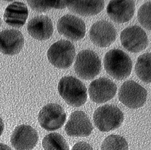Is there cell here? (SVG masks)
Wrapping results in <instances>:
<instances>
[{
  "instance_id": "cell-1",
  "label": "cell",
  "mask_w": 151,
  "mask_h": 150,
  "mask_svg": "<svg viewBox=\"0 0 151 150\" xmlns=\"http://www.w3.org/2000/svg\"><path fill=\"white\" fill-rule=\"evenodd\" d=\"M104 63L106 72L117 80L126 79L131 73V59L127 54L121 50L114 49L106 52Z\"/></svg>"
},
{
  "instance_id": "cell-21",
  "label": "cell",
  "mask_w": 151,
  "mask_h": 150,
  "mask_svg": "<svg viewBox=\"0 0 151 150\" xmlns=\"http://www.w3.org/2000/svg\"><path fill=\"white\" fill-rule=\"evenodd\" d=\"M28 4L33 10L44 12L54 8L63 9L67 6V1H28Z\"/></svg>"
},
{
  "instance_id": "cell-2",
  "label": "cell",
  "mask_w": 151,
  "mask_h": 150,
  "mask_svg": "<svg viewBox=\"0 0 151 150\" xmlns=\"http://www.w3.org/2000/svg\"><path fill=\"white\" fill-rule=\"evenodd\" d=\"M60 95L70 106L78 107L86 103L87 98V89L83 82L75 77H63L58 85Z\"/></svg>"
},
{
  "instance_id": "cell-7",
  "label": "cell",
  "mask_w": 151,
  "mask_h": 150,
  "mask_svg": "<svg viewBox=\"0 0 151 150\" xmlns=\"http://www.w3.org/2000/svg\"><path fill=\"white\" fill-rule=\"evenodd\" d=\"M67 116L64 109L56 103H49L40 111L38 120L39 123L44 129L54 131L64 125Z\"/></svg>"
},
{
  "instance_id": "cell-26",
  "label": "cell",
  "mask_w": 151,
  "mask_h": 150,
  "mask_svg": "<svg viewBox=\"0 0 151 150\" xmlns=\"http://www.w3.org/2000/svg\"><path fill=\"white\" fill-rule=\"evenodd\" d=\"M4 128V125L2 119L0 117V136L2 135L3 132Z\"/></svg>"
},
{
  "instance_id": "cell-9",
  "label": "cell",
  "mask_w": 151,
  "mask_h": 150,
  "mask_svg": "<svg viewBox=\"0 0 151 150\" xmlns=\"http://www.w3.org/2000/svg\"><path fill=\"white\" fill-rule=\"evenodd\" d=\"M57 27L60 34L73 41L81 39L86 34V26L84 21L72 15H65L59 19Z\"/></svg>"
},
{
  "instance_id": "cell-17",
  "label": "cell",
  "mask_w": 151,
  "mask_h": 150,
  "mask_svg": "<svg viewBox=\"0 0 151 150\" xmlns=\"http://www.w3.org/2000/svg\"><path fill=\"white\" fill-rule=\"evenodd\" d=\"M28 15L26 5L22 2H15L6 7L4 19L8 25L13 27L20 28L25 24Z\"/></svg>"
},
{
  "instance_id": "cell-15",
  "label": "cell",
  "mask_w": 151,
  "mask_h": 150,
  "mask_svg": "<svg viewBox=\"0 0 151 150\" xmlns=\"http://www.w3.org/2000/svg\"><path fill=\"white\" fill-rule=\"evenodd\" d=\"M24 44V36L20 31L11 29L0 32V51L2 53L17 55L21 51Z\"/></svg>"
},
{
  "instance_id": "cell-10",
  "label": "cell",
  "mask_w": 151,
  "mask_h": 150,
  "mask_svg": "<svg viewBox=\"0 0 151 150\" xmlns=\"http://www.w3.org/2000/svg\"><path fill=\"white\" fill-rule=\"evenodd\" d=\"M90 40L96 46L105 48L115 42L117 32L114 26L109 22L101 20L92 26L89 32Z\"/></svg>"
},
{
  "instance_id": "cell-23",
  "label": "cell",
  "mask_w": 151,
  "mask_h": 150,
  "mask_svg": "<svg viewBox=\"0 0 151 150\" xmlns=\"http://www.w3.org/2000/svg\"><path fill=\"white\" fill-rule=\"evenodd\" d=\"M137 19L140 24L147 30L151 29V1L145 3L137 12Z\"/></svg>"
},
{
  "instance_id": "cell-24",
  "label": "cell",
  "mask_w": 151,
  "mask_h": 150,
  "mask_svg": "<svg viewBox=\"0 0 151 150\" xmlns=\"http://www.w3.org/2000/svg\"><path fill=\"white\" fill-rule=\"evenodd\" d=\"M71 150H93L89 144L85 141L78 142L75 144Z\"/></svg>"
},
{
  "instance_id": "cell-16",
  "label": "cell",
  "mask_w": 151,
  "mask_h": 150,
  "mask_svg": "<svg viewBox=\"0 0 151 150\" xmlns=\"http://www.w3.org/2000/svg\"><path fill=\"white\" fill-rule=\"evenodd\" d=\"M53 26L51 19L48 16H36L29 22L27 25L28 33L38 40L48 39L52 36Z\"/></svg>"
},
{
  "instance_id": "cell-12",
  "label": "cell",
  "mask_w": 151,
  "mask_h": 150,
  "mask_svg": "<svg viewBox=\"0 0 151 150\" xmlns=\"http://www.w3.org/2000/svg\"><path fill=\"white\" fill-rule=\"evenodd\" d=\"M93 129L88 116L82 111H76L71 113L65 128L67 135L73 137L89 136Z\"/></svg>"
},
{
  "instance_id": "cell-6",
  "label": "cell",
  "mask_w": 151,
  "mask_h": 150,
  "mask_svg": "<svg viewBox=\"0 0 151 150\" xmlns=\"http://www.w3.org/2000/svg\"><path fill=\"white\" fill-rule=\"evenodd\" d=\"M147 92L142 86L133 80L125 82L118 93L119 101L131 109L139 108L146 102Z\"/></svg>"
},
{
  "instance_id": "cell-25",
  "label": "cell",
  "mask_w": 151,
  "mask_h": 150,
  "mask_svg": "<svg viewBox=\"0 0 151 150\" xmlns=\"http://www.w3.org/2000/svg\"><path fill=\"white\" fill-rule=\"evenodd\" d=\"M0 150H12L10 147L9 146L3 144V143H0Z\"/></svg>"
},
{
  "instance_id": "cell-8",
  "label": "cell",
  "mask_w": 151,
  "mask_h": 150,
  "mask_svg": "<svg viewBox=\"0 0 151 150\" xmlns=\"http://www.w3.org/2000/svg\"><path fill=\"white\" fill-rule=\"evenodd\" d=\"M120 37L122 46L129 52L134 53L144 50L149 43L145 31L137 26L125 28L121 32Z\"/></svg>"
},
{
  "instance_id": "cell-19",
  "label": "cell",
  "mask_w": 151,
  "mask_h": 150,
  "mask_svg": "<svg viewBox=\"0 0 151 150\" xmlns=\"http://www.w3.org/2000/svg\"><path fill=\"white\" fill-rule=\"evenodd\" d=\"M135 72L144 83L151 82V53H146L139 57L135 65Z\"/></svg>"
},
{
  "instance_id": "cell-13",
  "label": "cell",
  "mask_w": 151,
  "mask_h": 150,
  "mask_svg": "<svg viewBox=\"0 0 151 150\" xmlns=\"http://www.w3.org/2000/svg\"><path fill=\"white\" fill-rule=\"evenodd\" d=\"M38 140L37 132L32 126L22 125L16 127L11 138L12 146L17 150H31Z\"/></svg>"
},
{
  "instance_id": "cell-22",
  "label": "cell",
  "mask_w": 151,
  "mask_h": 150,
  "mask_svg": "<svg viewBox=\"0 0 151 150\" xmlns=\"http://www.w3.org/2000/svg\"><path fill=\"white\" fill-rule=\"evenodd\" d=\"M101 149V150H128L129 145L123 136L113 134L104 140Z\"/></svg>"
},
{
  "instance_id": "cell-5",
  "label": "cell",
  "mask_w": 151,
  "mask_h": 150,
  "mask_svg": "<svg viewBox=\"0 0 151 150\" xmlns=\"http://www.w3.org/2000/svg\"><path fill=\"white\" fill-rule=\"evenodd\" d=\"M76 55L75 47L70 41L59 40L52 44L47 52L50 63L60 69H67L73 62Z\"/></svg>"
},
{
  "instance_id": "cell-11",
  "label": "cell",
  "mask_w": 151,
  "mask_h": 150,
  "mask_svg": "<svg viewBox=\"0 0 151 150\" xmlns=\"http://www.w3.org/2000/svg\"><path fill=\"white\" fill-rule=\"evenodd\" d=\"M117 88L111 80L101 78L90 84L88 90L90 99L97 103H102L112 99L117 92Z\"/></svg>"
},
{
  "instance_id": "cell-18",
  "label": "cell",
  "mask_w": 151,
  "mask_h": 150,
  "mask_svg": "<svg viewBox=\"0 0 151 150\" xmlns=\"http://www.w3.org/2000/svg\"><path fill=\"white\" fill-rule=\"evenodd\" d=\"M104 1H67V6L71 11L81 16L95 15L104 7Z\"/></svg>"
},
{
  "instance_id": "cell-3",
  "label": "cell",
  "mask_w": 151,
  "mask_h": 150,
  "mask_svg": "<svg viewBox=\"0 0 151 150\" xmlns=\"http://www.w3.org/2000/svg\"><path fill=\"white\" fill-rule=\"evenodd\" d=\"M96 127L102 132H108L118 128L124 120V116L118 107L106 105L98 108L93 115Z\"/></svg>"
},
{
  "instance_id": "cell-20",
  "label": "cell",
  "mask_w": 151,
  "mask_h": 150,
  "mask_svg": "<svg viewBox=\"0 0 151 150\" xmlns=\"http://www.w3.org/2000/svg\"><path fill=\"white\" fill-rule=\"evenodd\" d=\"M42 145L45 150H69L68 143L62 135L54 132L43 139Z\"/></svg>"
},
{
  "instance_id": "cell-4",
  "label": "cell",
  "mask_w": 151,
  "mask_h": 150,
  "mask_svg": "<svg viewBox=\"0 0 151 150\" xmlns=\"http://www.w3.org/2000/svg\"><path fill=\"white\" fill-rule=\"evenodd\" d=\"M101 62L93 51L83 50L78 54L74 64L77 75L81 79L88 80L93 79L101 72Z\"/></svg>"
},
{
  "instance_id": "cell-27",
  "label": "cell",
  "mask_w": 151,
  "mask_h": 150,
  "mask_svg": "<svg viewBox=\"0 0 151 150\" xmlns=\"http://www.w3.org/2000/svg\"><path fill=\"white\" fill-rule=\"evenodd\" d=\"M1 24H2V21H1V16H0V27H1Z\"/></svg>"
},
{
  "instance_id": "cell-14",
  "label": "cell",
  "mask_w": 151,
  "mask_h": 150,
  "mask_svg": "<svg viewBox=\"0 0 151 150\" xmlns=\"http://www.w3.org/2000/svg\"><path fill=\"white\" fill-rule=\"evenodd\" d=\"M135 4L134 1H111L106 8L109 17L117 23L130 21L134 15Z\"/></svg>"
}]
</instances>
